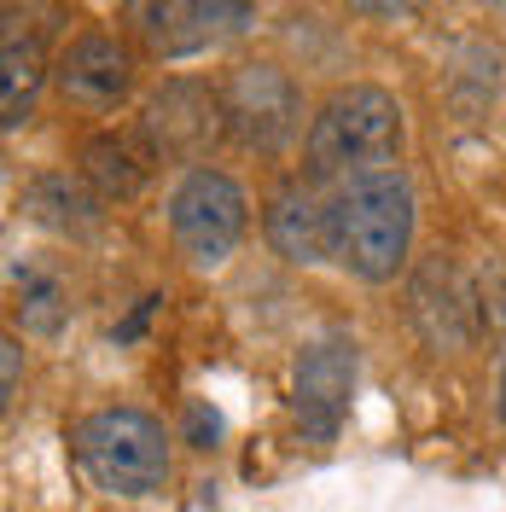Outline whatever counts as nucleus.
<instances>
[{
  "label": "nucleus",
  "instance_id": "nucleus-1",
  "mask_svg": "<svg viewBox=\"0 0 506 512\" xmlns=\"http://www.w3.org/2000/svg\"><path fill=\"white\" fill-rule=\"evenodd\" d=\"M332 210V262L355 280L384 286L413 251V187L402 169H379L338 187Z\"/></svg>",
  "mask_w": 506,
  "mask_h": 512
},
{
  "label": "nucleus",
  "instance_id": "nucleus-2",
  "mask_svg": "<svg viewBox=\"0 0 506 512\" xmlns=\"http://www.w3.org/2000/svg\"><path fill=\"white\" fill-rule=\"evenodd\" d=\"M402 152V105L373 82H349L309 123V181H361Z\"/></svg>",
  "mask_w": 506,
  "mask_h": 512
},
{
  "label": "nucleus",
  "instance_id": "nucleus-3",
  "mask_svg": "<svg viewBox=\"0 0 506 512\" xmlns=\"http://www.w3.org/2000/svg\"><path fill=\"white\" fill-rule=\"evenodd\" d=\"M76 460L105 495H152L169 483V437L140 408H99L76 425Z\"/></svg>",
  "mask_w": 506,
  "mask_h": 512
},
{
  "label": "nucleus",
  "instance_id": "nucleus-4",
  "mask_svg": "<svg viewBox=\"0 0 506 512\" xmlns=\"http://www.w3.org/2000/svg\"><path fill=\"white\" fill-rule=\"evenodd\" d=\"M169 233L192 268H222L245 239V187L222 169H187L169 192Z\"/></svg>",
  "mask_w": 506,
  "mask_h": 512
},
{
  "label": "nucleus",
  "instance_id": "nucleus-5",
  "mask_svg": "<svg viewBox=\"0 0 506 512\" xmlns=\"http://www.w3.org/2000/svg\"><path fill=\"white\" fill-rule=\"evenodd\" d=\"M222 111L245 152H285L303 128V94L280 64H239L222 82Z\"/></svg>",
  "mask_w": 506,
  "mask_h": 512
},
{
  "label": "nucleus",
  "instance_id": "nucleus-6",
  "mask_svg": "<svg viewBox=\"0 0 506 512\" xmlns=\"http://www.w3.org/2000/svg\"><path fill=\"white\" fill-rule=\"evenodd\" d=\"M140 134L146 146L169 163H198L216 140L227 134V111H222V88L210 82H192V76H175L163 82L158 94L146 99L140 111Z\"/></svg>",
  "mask_w": 506,
  "mask_h": 512
},
{
  "label": "nucleus",
  "instance_id": "nucleus-7",
  "mask_svg": "<svg viewBox=\"0 0 506 512\" xmlns=\"http://www.w3.org/2000/svg\"><path fill=\"white\" fill-rule=\"evenodd\" d=\"M251 18L256 6H245V0H146V6H134V30L158 59L204 53L227 35H239Z\"/></svg>",
  "mask_w": 506,
  "mask_h": 512
},
{
  "label": "nucleus",
  "instance_id": "nucleus-8",
  "mask_svg": "<svg viewBox=\"0 0 506 512\" xmlns=\"http://www.w3.org/2000/svg\"><path fill=\"white\" fill-rule=\"evenodd\" d=\"M349 396H355V344L349 338H320L297 355V379H291V402L297 419L315 443H332L338 425L349 414Z\"/></svg>",
  "mask_w": 506,
  "mask_h": 512
},
{
  "label": "nucleus",
  "instance_id": "nucleus-9",
  "mask_svg": "<svg viewBox=\"0 0 506 512\" xmlns=\"http://www.w3.org/2000/svg\"><path fill=\"white\" fill-rule=\"evenodd\" d=\"M408 315H413V326L425 332V344H437V350H466L477 338L483 309H477V291L460 280V268L425 262L408 286Z\"/></svg>",
  "mask_w": 506,
  "mask_h": 512
},
{
  "label": "nucleus",
  "instance_id": "nucleus-10",
  "mask_svg": "<svg viewBox=\"0 0 506 512\" xmlns=\"http://www.w3.org/2000/svg\"><path fill=\"white\" fill-rule=\"evenodd\" d=\"M128 88H134V59H128L123 41L111 35H82L70 41L59 59V94L70 105H88V111H111L123 105Z\"/></svg>",
  "mask_w": 506,
  "mask_h": 512
},
{
  "label": "nucleus",
  "instance_id": "nucleus-11",
  "mask_svg": "<svg viewBox=\"0 0 506 512\" xmlns=\"http://www.w3.org/2000/svg\"><path fill=\"white\" fill-rule=\"evenodd\" d=\"M262 233H268L274 256L297 262V268H309V262H326V256H332V210L315 198L309 181H285V187L268 198V210H262Z\"/></svg>",
  "mask_w": 506,
  "mask_h": 512
},
{
  "label": "nucleus",
  "instance_id": "nucleus-12",
  "mask_svg": "<svg viewBox=\"0 0 506 512\" xmlns=\"http://www.w3.org/2000/svg\"><path fill=\"white\" fill-rule=\"evenodd\" d=\"M152 163H158V152L146 146L140 128H105L82 146V181L99 192V204H128L152 181Z\"/></svg>",
  "mask_w": 506,
  "mask_h": 512
},
{
  "label": "nucleus",
  "instance_id": "nucleus-13",
  "mask_svg": "<svg viewBox=\"0 0 506 512\" xmlns=\"http://www.w3.org/2000/svg\"><path fill=\"white\" fill-rule=\"evenodd\" d=\"M24 216L47 233H64V239H88L99 227V192L82 181V175H35L24 187Z\"/></svg>",
  "mask_w": 506,
  "mask_h": 512
},
{
  "label": "nucleus",
  "instance_id": "nucleus-14",
  "mask_svg": "<svg viewBox=\"0 0 506 512\" xmlns=\"http://www.w3.org/2000/svg\"><path fill=\"white\" fill-rule=\"evenodd\" d=\"M41 76H47V53L35 35L6 30V47H0V123L18 128L30 117L35 94H41Z\"/></svg>",
  "mask_w": 506,
  "mask_h": 512
},
{
  "label": "nucleus",
  "instance_id": "nucleus-15",
  "mask_svg": "<svg viewBox=\"0 0 506 512\" xmlns=\"http://www.w3.org/2000/svg\"><path fill=\"white\" fill-rule=\"evenodd\" d=\"M24 326H30V332H41V338H53V332L64 326L59 286H53V280H41V274H30V280H24Z\"/></svg>",
  "mask_w": 506,
  "mask_h": 512
},
{
  "label": "nucleus",
  "instance_id": "nucleus-16",
  "mask_svg": "<svg viewBox=\"0 0 506 512\" xmlns=\"http://www.w3.org/2000/svg\"><path fill=\"white\" fill-rule=\"evenodd\" d=\"M477 309H483V320H489L495 332H506V262H495V268L483 274V286H477Z\"/></svg>",
  "mask_w": 506,
  "mask_h": 512
},
{
  "label": "nucleus",
  "instance_id": "nucleus-17",
  "mask_svg": "<svg viewBox=\"0 0 506 512\" xmlns=\"http://www.w3.org/2000/svg\"><path fill=\"white\" fill-rule=\"evenodd\" d=\"M187 437H192V448H216V437H222V414L204 408V402H192L187 408Z\"/></svg>",
  "mask_w": 506,
  "mask_h": 512
},
{
  "label": "nucleus",
  "instance_id": "nucleus-18",
  "mask_svg": "<svg viewBox=\"0 0 506 512\" xmlns=\"http://www.w3.org/2000/svg\"><path fill=\"white\" fill-rule=\"evenodd\" d=\"M152 309H158V297H146V303H140V309H134V315H128L123 326H117V344H128V338H134V332L146 326V315H152Z\"/></svg>",
  "mask_w": 506,
  "mask_h": 512
},
{
  "label": "nucleus",
  "instance_id": "nucleus-19",
  "mask_svg": "<svg viewBox=\"0 0 506 512\" xmlns=\"http://www.w3.org/2000/svg\"><path fill=\"white\" fill-rule=\"evenodd\" d=\"M0 350H6V396H12V384H18V344H12V338H6V344H0Z\"/></svg>",
  "mask_w": 506,
  "mask_h": 512
},
{
  "label": "nucleus",
  "instance_id": "nucleus-20",
  "mask_svg": "<svg viewBox=\"0 0 506 512\" xmlns=\"http://www.w3.org/2000/svg\"><path fill=\"white\" fill-rule=\"evenodd\" d=\"M501 419H506V361H501Z\"/></svg>",
  "mask_w": 506,
  "mask_h": 512
}]
</instances>
